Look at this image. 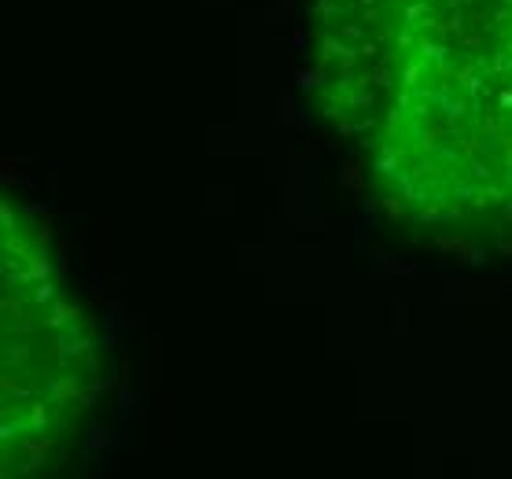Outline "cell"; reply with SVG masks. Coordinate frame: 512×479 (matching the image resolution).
Here are the masks:
<instances>
[{
    "instance_id": "obj_1",
    "label": "cell",
    "mask_w": 512,
    "mask_h": 479,
    "mask_svg": "<svg viewBox=\"0 0 512 479\" xmlns=\"http://www.w3.org/2000/svg\"><path fill=\"white\" fill-rule=\"evenodd\" d=\"M310 96L387 222L512 255V0H314Z\"/></svg>"
},
{
    "instance_id": "obj_2",
    "label": "cell",
    "mask_w": 512,
    "mask_h": 479,
    "mask_svg": "<svg viewBox=\"0 0 512 479\" xmlns=\"http://www.w3.org/2000/svg\"><path fill=\"white\" fill-rule=\"evenodd\" d=\"M4 476L70 454L104 391L100 343L78 314L45 225L4 203Z\"/></svg>"
}]
</instances>
